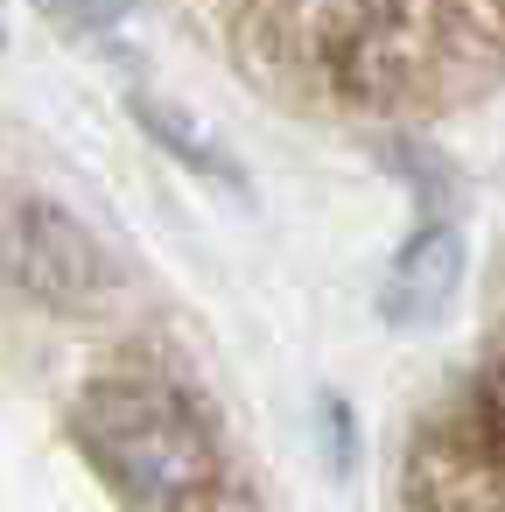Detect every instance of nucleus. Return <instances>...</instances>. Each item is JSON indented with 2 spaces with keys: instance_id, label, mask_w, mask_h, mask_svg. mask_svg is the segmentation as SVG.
Listing matches in <instances>:
<instances>
[{
  "instance_id": "2",
  "label": "nucleus",
  "mask_w": 505,
  "mask_h": 512,
  "mask_svg": "<svg viewBox=\"0 0 505 512\" xmlns=\"http://www.w3.org/2000/svg\"><path fill=\"white\" fill-rule=\"evenodd\" d=\"M456 281H463V239L449 225L442 232H421L400 253L393 281H386V316L393 323H428V316H442V302L456 295Z\"/></svg>"
},
{
  "instance_id": "1",
  "label": "nucleus",
  "mask_w": 505,
  "mask_h": 512,
  "mask_svg": "<svg viewBox=\"0 0 505 512\" xmlns=\"http://www.w3.org/2000/svg\"><path fill=\"white\" fill-rule=\"evenodd\" d=\"M99 456H106V470L127 484V498H141V505H176V498H190V491H204L211 484V442H204V428L183 414V407H169L155 386H120L113 400H106V435L92 442Z\"/></svg>"
}]
</instances>
